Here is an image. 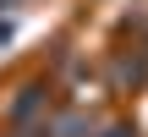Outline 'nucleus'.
I'll list each match as a JSON object with an SVG mask.
<instances>
[{
  "mask_svg": "<svg viewBox=\"0 0 148 137\" xmlns=\"http://www.w3.org/2000/svg\"><path fill=\"white\" fill-rule=\"evenodd\" d=\"M104 137H126V132H104Z\"/></svg>",
  "mask_w": 148,
  "mask_h": 137,
  "instance_id": "f257e3e1",
  "label": "nucleus"
}]
</instances>
